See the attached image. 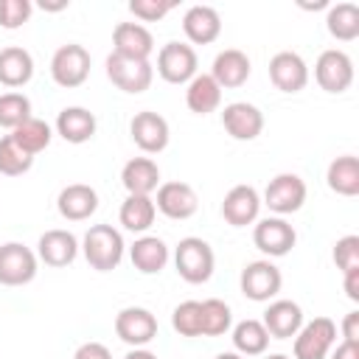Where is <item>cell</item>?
I'll use <instances>...</instances> for the list:
<instances>
[{"instance_id": "6da1fadb", "label": "cell", "mask_w": 359, "mask_h": 359, "mask_svg": "<svg viewBox=\"0 0 359 359\" xmlns=\"http://www.w3.org/2000/svg\"><path fill=\"white\" fill-rule=\"evenodd\" d=\"M81 252L95 272H112L123 261L126 244L121 230H115L112 224H93L81 238Z\"/></svg>"}, {"instance_id": "7a4b0ae2", "label": "cell", "mask_w": 359, "mask_h": 359, "mask_svg": "<svg viewBox=\"0 0 359 359\" xmlns=\"http://www.w3.org/2000/svg\"><path fill=\"white\" fill-rule=\"evenodd\" d=\"M174 266L185 283H194V286L208 283L213 275V266H216L213 247L199 236H185L174 247Z\"/></svg>"}, {"instance_id": "3957f363", "label": "cell", "mask_w": 359, "mask_h": 359, "mask_svg": "<svg viewBox=\"0 0 359 359\" xmlns=\"http://www.w3.org/2000/svg\"><path fill=\"white\" fill-rule=\"evenodd\" d=\"M90 76V50L79 42H67L62 48H56V53L50 56V79L65 87H81Z\"/></svg>"}, {"instance_id": "277c9868", "label": "cell", "mask_w": 359, "mask_h": 359, "mask_svg": "<svg viewBox=\"0 0 359 359\" xmlns=\"http://www.w3.org/2000/svg\"><path fill=\"white\" fill-rule=\"evenodd\" d=\"M238 286H241V294L247 300H252V303H269L280 292L283 275H280V269L269 258H261V261H250L241 269Z\"/></svg>"}, {"instance_id": "5b68a950", "label": "cell", "mask_w": 359, "mask_h": 359, "mask_svg": "<svg viewBox=\"0 0 359 359\" xmlns=\"http://www.w3.org/2000/svg\"><path fill=\"white\" fill-rule=\"evenodd\" d=\"M337 342V323L331 317H314L294 334V359H328Z\"/></svg>"}, {"instance_id": "8992f818", "label": "cell", "mask_w": 359, "mask_h": 359, "mask_svg": "<svg viewBox=\"0 0 359 359\" xmlns=\"http://www.w3.org/2000/svg\"><path fill=\"white\" fill-rule=\"evenodd\" d=\"M199 56L188 42H165L157 53V76L168 84H188L196 76Z\"/></svg>"}, {"instance_id": "52a82bcc", "label": "cell", "mask_w": 359, "mask_h": 359, "mask_svg": "<svg viewBox=\"0 0 359 359\" xmlns=\"http://www.w3.org/2000/svg\"><path fill=\"white\" fill-rule=\"evenodd\" d=\"M39 258L20 241L0 244V286H25L36 278Z\"/></svg>"}, {"instance_id": "ba28073f", "label": "cell", "mask_w": 359, "mask_h": 359, "mask_svg": "<svg viewBox=\"0 0 359 359\" xmlns=\"http://www.w3.org/2000/svg\"><path fill=\"white\" fill-rule=\"evenodd\" d=\"M314 79L320 90L339 95L353 84V59L339 48H328L314 62Z\"/></svg>"}, {"instance_id": "9c48e42d", "label": "cell", "mask_w": 359, "mask_h": 359, "mask_svg": "<svg viewBox=\"0 0 359 359\" xmlns=\"http://www.w3.org/2000/svg\"><path fill=\"white\" fill-rule=\"evenodd\" d=\"M107 79L118 90H123L129 95H137V93H146L151 87L154 67H151V62H140V59H126V56L109 53L107 56Z\"/></svg>"}, {"instance_id": "30bf717a", "label": "cell", "mask_w": 359, "mask_h": 359, "mask_svg": "<svg viewBox=\"0 0 359 359\" xmlns=\"http://www.w3.org/2000/svg\"><path fill=\"white\" fill-rule=\"evenodd\" d=\"M306 202V182L303 177L297 174H278L269 180L266 191H264V199L261 205H266L275 216H289V213H297Z\"/></svg>"}, {"instance_id": "8fae6325", "label": "cell", "mask_w": 359, "mask_h": 359, "mask_svg": "<svg viewBox=\"0 0 359 359\" xmlns=\"http://www.w3.org/2000/svg\"><path fill=\"white\" fill-rule=\"evenodd\" d=\"M252 241L264 255L280 258L292 252V247L297 244V233L283 216H266L252 227Z\"/></svg>"}, {"instance_id": "7c38bea8", "label": "cell", "mask_w": 359, "mask_h": 359, "mask_svg": "<svg viewBox=\"0 0 359 359\" xmlns=\"http://www.w3.org/2000/svg\"><path fill=\"white\" fill-rule=\"evenodd\" d=\"M129 135H132L135 146L143 154H160L171 140L168 121L160 112H151V109H143L129 121Z\"/></svg>"}, {"instance_id": "4fadbf2b", "label": "cell", "mask_w": 359, "mask_h": 359, "mask_svg": "<svg viewBox=\"0 0 359 359\" xmlns=\"http://www.w3.org/2000/svg\"><path fill=\"white\" fill-rule=\"evenodd\" d=\"M115 334L132 348H146L157 337V317L143 306H126L115 314Z\"/></svg>"}, {"instance_id": "5bb4252c", "label": "cell", "mask_w": 359, "mask_h": 359, "mask_svg": "<svg viewBox=\"0 0 359 359\" xmlns=\"http://www.w3.org/2000/svg\"><path fill=\"white\" fill-rule=\"evenodd\" d=\"M154 208L163 216H168L174 222H182V219H191L196 213L199 196H196V191L188 182L171 180V182H160L157 196H154Z\"/></svg>"}, {"instance_id": "9a60e30c", "label": "cell", "mask_w": 359, "mask_h": 359, "mask_svg": "<svg viewBox=\"0 0 359 359\" xmlns=\"http://www.w3.org/2000/svg\"><path fill=\"white\" fill-rule=\"evenodd\" d=\"M81 244L79 238L70 233V230H62V227H53V230H45L36 241V258L45 264V266H53V269H62V266H70L79 255Z\"/></svg>"}, {"instance_id": "2e32d148", "label": "cell", "mask_w": 359, "mask_h": 359, "mask_svg": "<svg viewBox=\"0 0 359 359\" xmlns=\"http://www.w3.org/2000/svg\"><path fill=\"white\" fill-rule=\"evenodd\" d=\"M269 81L280 93H300L309 84V65L294 50H280L269 59Z\"/></svg>"}, {"instance_id": "e0dca14e", "label": "cell", "mask_w": 359, "mask_h": 359, "mask_svg": "<svg viewBox=\"0 0 359 359\" xmlns=\"http://www.w3.org/2000/svg\"><path fill=\"white\" fill-rule=\"evenodd\" d=\"M222 126L233 140H255L264 132V112L255 104L233 101L222 109Z\"/></svg>"}, {"instance_id": "ac0fdd59", "label": "cell", "mask_w": 359, "mask_h": 359, "mask_svg": "<svg viewBox=\"0 0 359 359\" xmlns=\"http://www.w3.org/2000/svg\"><path fill=\"white\" fill-rule=\"evenodd\" d=\"M261 213V194L252 185H233L222 199V216L233 227H247L258 222Z\"/></svg>"}, {"instance_id": "d6986e66", "label": "cell", "mask_w": 359, "mask_h": 359, "mask_svg": "<svg viewBox=\"0 0 359 359\" xmlns=\"http://www.w3.org/2000/svg\"><path fill=\"white\" fill-rule=\"evenodd\" d=\"M154 50V36L146 25L140 22H118L112 31V53L126 56V59H140L149 62Z\"/></svg>"}, {"instance_id": "ffe728a7", "label": "cell", "mask_w": 359, "mask_h": 359, "mask_svg": "<svg viewBox=\"0 0 359 359\" xmlns=\"http://www.w3.org/2000/svg\"><path fill=\"white\" fill-rule=\"evenodd\" d=\"M252 73V65H250V56L238 48H224L216 53L213 59V67H210V76L213 81L222 87V90H236L241 84H247Z\"/></svg>"}, {"instance_id": "44dd1931", "label": "cell", "mask_w": 359, "mask_h": 359, "mask_svg": "<svg viewBox=\"0 0 359 359\" xmlns=\"http://www.w3.org/2000/svg\"><path fill=\"white\" fill-rule=\"evenodd\" d=\"M56 208H59V216L62 219H67V222H84V219H90L98 210V194H95L93 185L73 182V185H65L59 191Z\"/></svg>"}, {"instance_id": "7402d4cb", "label": "cell", "mask_w": 359, "mask_h": 359, "mask_svg": "<svg viewBox=\"0 0 359 359\" xmlns=\"http://www.w3.org/2000/svg\"><path fill=\"white\" fill-rule=\"evenodd\" d=\"M264 328L269 339H289L303 325V309L294 300H272L264 311Z\"/></svg>"}, {"instance_id": "603a6c76", "label": "cell", "mask_w": 359, "mask_h": 359, "mask_svg": "<svg viewBox=\"0 0 359 359\" xmlns=\"http://www.w3.org/2000/svg\"><path fill=\"white\" fill-rule=\"evenodd\" d=\"M182 31L194 45H210L222 34V17L213 6H191L182 14Z\"/></svg>"}, {"instance_id": "cb8c5ba5", "label": "cell", "mask_w": 359, "mask_h": 359, "mask_svg": "<svg viewBox=\"0 0 359 359\" xmlns=\"http://www.w3.org/2000/svg\"><path fill=\"white\" fill-rule=\"evenodd\" d=\"M98 129L95 115L87 107H65L56 115V135L67 143H87Z\"/></svg>"}, {"instance_id": "d4e9b609", "label": "cell", "mask_w": 359, "mask_h": 359, "mask_svg": "<svg viewBox=\"0 0 359 359\" xmlns=\"http://www.w3.org/2000/svg\"><path fill=\"white\" fill-rule=\"evenodd\" d=\"M121 182H123L126 194L151 196V191L160 188V168L151 157H132L121 168Z\"/></svg>"}, {"instance_id": "484cf974", "label": "cell", "mask_w": 359, "mask_h": 359, "mask_svg": "<svg viewBox=\"0 0 359 359\" xmlns=\"http://www.w3.org/2000/svg\"><path fill=\"white\" fill-rule=\"evenodd\" d=\"M129 258H132V266L143 275H157L165 269L171 252H168V244L157 236H140L135 238V244L129 247Z\"/></svg>"}, {"instance_id": "4316f807", "label": "cell", "mask_w": 359, "mask_h": 359, "mask_svg": "<svg viewBox=\"0 0 359 359\" xmlns=\"http://www.w3.org/2000/svg\"><path fill=\"white\" fill-rule=\"evenodd\" d=\"M31 79H34V56L20 45L0 48V84L17 90L25 87Z\"/></svg>"}, {"instance_id": "83f0119b", "label": "cell", "mask_w": 359, "mask_h": 359, "mask_svg": "<svg viewBox=\"0 0 359 359\" xmlns=\"http://www.w3.org/2000/svg\"><path fill=\"white\" fill-rule=\"evenodd\" d=\"M185 104H188L191 112L208 115V112L219 109V104H222V87L213 81L210 73H196L185 84Z\"/></svg>"}, {"instance_id": "f1b7e54d", "label": "cell", "mask_w": 359, "mask_h": 359, "mask_svg": "<svg viewBox=\"0 0 359 359\" xmlns=\"http://www.w3.org/2000/svg\"><path fill=\"white\" fill-rule=\"evenodd\" d=\"M325 182L339 196H356L359 194V157H353V154L334 157L328 163Z\"/></svg>"}, {"instance_id": "f546056e", "label": "cell", "mask_w": 359, "mask_h": 359, "mask_svg": "<svg viewBox=\"0 0 359 359\" xmlns=\"http://www.w3.org/2000/svg\"><path fill=\"white\" fill-rule=\"evenodd\" d=\"M154 216H157L154 199L151 196H140V194H129L121 202V210H118V222L129 233H146L154 224Z\"/></svg>"}, {"instance_id": "4dcf8cb0", "label": "cell", "mask_w": 359, "mask_h": 359, "mask_svg": "<svg viewBox=\"0 0 359 359\" xmlns=\"http://www.w3.org/2000/svg\"><path fill=\"white\" fill-rule=\"evenodd\" d=\"M230 339H233L236 353H241V356H261L266 351V345H269V334H266L264 323L252 320V317L236 323Z\"/></svg>"}, {"instance_id": "1f68e13d", "label": "cell", "mask_w": 359, "mask_h": 359, "mask_svg": "<svg viewBox=\"0 0 359 359\" xmlns=\"http://www.w3.org/2000/svg\"><path fill=\"white\" fill-rule=\"evenodd\" d=\"M325 28L334 39L339 42H353L359 36V6L356 3H337V6H328V14H325Z\"/></svg>"}, {"instance_id": "d6a6232c", "label": "cell", "mask_w": 359, "mask_h": 359, "mask_svg": "<svg viewBox=\"0 0 359 359\" xmlns=\"http://www.w3.org/2000/svg\"><path fill=\"white\" fill-rule=\"evenodd\" d=\"M11 137H14V143L20 146V149H25L31 157L34 154H39V151H45L48 146H50V137H53V129L42 121V118H28V121H22L17 129H11Z\"/></svg>"}, {"instance_id": "836d02e7", "label": "cell", "mask_w": 359, "mask_h": 359, "mask_svg": "<svg viewBox=\"0 0 359 359\" xmlns=\"http://www.w3.org/2000/svg\"><path fill=\"white\" fill-rule=\"evenodd\" d=\"M199 306H202V337H222L233 328V311L224 300L208 297Z\"/></svg>"}, {"instance_id": "e575fe53", "label": "cell", "mask_w": 359, "mask_h": 359, "mask_svg": "<svg viewBox=\"0 0 359 359\" xmlns=\"http://www.w3.org/2000/svg\"><path fill=\"white\" fill-rule=\"evenodd\" d=\"M31 165H34V157L25 149H20L11 135L0 137V174L22 177L25 171H31Z\"/></svg>"}, {"instance_id": "d590c367", "label": "cell", "mask_w": 359, "mask_h": 359, "mask_svg": "<svg viewBox=\"0 0 359 359\" xmlns=\"http://www.w3.org/2000/svg\"><path fill=\"white\" fill-rule=\"evenodd\" d=\"M31 118V101L25 93H0V126L3 129H17L22 121Z\"/></svg>"}, {"instance_id": "8d00e7d4", "label": "cell", "mask_w": 359, "mask_h": 359, "mask_svg": "<svg viewBox=\"0 0 359 359\" xmlns=\"http://www.w3.org/2000/svg\"><path fill=\"white\" fill-rule=\"evenodd\" d=\"M171 325L180 337H202V306H199V300H182L171 311Z\"/></svg>"}, {"instance_id": "74e56055", "label": "cell", "mask_w": 359, "mask_h": 359, "mask_svg": "<svg viewBox=\"0 0 359 359\" xmlns=\"http://www.w3.org/2000/svg\"><path fill=\"white\" fill-rule=\"evenodd\" d=\"M31 0H0V28L14 31L31 20Z\"/></svg>"}, {"instance_id": "f35d334b", "label": "cell", "mask_w": 359, "mask_h": 359, "mask_svg": "<svg viewBox=\"0 0 359 359\" xmlns=\"http://www.w3.org/2000/svg\"><path fill=\"white\" fill-rule=\"evenodd\" d=\"M334 264L342 275L359 269V236H342L334 244Z\"/></svg>"}, {"instance_id": "ab89813d", "label": "cell", "mask_w": 359, "mask_h": 359, "mask_svg": "<svg viewBox=\"0 0 359 359\" xmlns=\"http://www.w3.org/2000/svg\"><path fill=\"white\" fill-rule=\"evenodd\" d=\"M174 6H177L174 0H129V11H132L137 20H143V22H157V20H163Z\"/></svg>"}, {"instance_id": "60d3db41", "label": "cell", "mask_w": 359, "mask_h": 359, "mask_svg": "<svg viewBox=\"0 0 359 359\" xmlns=\"http://www.w3.org/2000/svg\"><path fill=\"white\" fill-rule=\"evenodd\" d=\"M73 359H112V353H109V348L101 345V342H84V345L76 348Z\"/></svg>"}, {"instance_id": "b9f144b4", "label": "cell", "mask_w": 359, "mask_h": 359, "mask_svg": "<svg viewBox=\"0 0 359 359\" xmlns=\"http://www.w3.org/2000/svg\"><path fill=\"white\" fill-rule=\"evenodd\" d=\"M342 342H356L359 345V311H348L342 320Z\"/></svg>"}, {"instance_id": "7bdbcfd3", "label": "cell", "mask_w": 359, "mask_h": 359, "mask_svg": "<svg viewBox=\"0 0 359 359\" xmlns=\"http://www.w3.org/2000/svg\"><path fill=\"white\" fill-rule=\"evenodd\" d=\"M328 356L331 359H359V345L356 342H339L337 348H331Z\"/></svg>"}, {"instance_id": "ee69618b", "label": "cell", "mask_w": 359, "mask_h": 359, "mask_svg": "<svg viewBox=\"0 0 359 359\" xmlns=\"http://www.w3.org/2000/svg\"><path fill=\"white\" fill-rule=\"evenodd\" d=\"M345 294L353 300V303H359V269H351V272H345Z\"/></svg>"}, {"instance_id": "f6af8a7d", "label": "cell", "mask_w": 359, "mask_h": 359, "mask_svg": "<svg viewBox=\"0 0 359 359\" xmlns=\"http://www.w3.org/2000/svg\"><path fill=\"white\" fill-rule=\"evenodd\" d=\"M123 359H157V353H151V351H146V348H132Z\"/></svg>"}, {"instance_id": "bcb514c9", "label": "cell", "mask_w": 359, "mask_h": 359, "mask_svg": "<svg viewBox=\"0 0 359 359\" xmlns=\"http://www.w3.org/2000/svg\"><path fill=\"white\" fill-rule=\"evenodd\" d=\"M39 6H42L45 11H62V8H67V0H59V3H45V0H42Z\"/></svg>"}, {"instance_id": "7dc6e473", "label": "cell", "mask_w": 359, "mask_h": 359, "mask_svg": "<svg viewBox=\"0 0 359 359\" xmlns=\"http://www.w3.org/2000/svg\"><path fill=\"white\" fill-rule=\"evenodd\" d=\"M216 359H247V356H241V353H236V351H227V353H219Z\"/></svg>"}, {"instance_id": "c3c4849f", "label": "cell", "mask_w": 359, "mask_h": 359, "mask_svg": "<svg viewBox=\"0 0 359 359\" xmlns=\"http://www.w3.org/2000/svg\"><path fill=\"white\" fill-rule=\"evenodd\" d=\"M264 359H292V356H286V353H269V356H264Z\"/></svg>"}]
</instances>
